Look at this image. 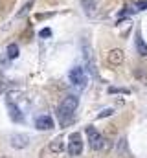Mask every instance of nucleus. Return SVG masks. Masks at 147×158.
I'll return each mask as SVG.
<instances>
[{
	"label": "nucleus",
	"instance_id": "3",
	"mask_svg": "<svg viewBox=\"0 0 147 158\" xmlns=\"http://www.w3.org/2000/svg\"><path fill=\"white\" fill-rule=\"evenodd\" d=\"M68 79H70V83H72L74 86H79V88H83L86 85V74H85V70L81 66L72 68L70 74H68Z\"/></svg>",
	"mask_w": 147,
	"mask_h": 158
},
{
	"label": "nucleus",
	"instance_id": "14",
	"mask_svg": "<svg viewBox=\"0 0 147 158\" xmlns=\"http://www.w3.org/2000/svg\"><path fill=\"white\" fill-rule=\"evenodd\" d=\"M134 9H136V11H145L147 9V0H138V2L134 4Z\"/></svg>",
	"mask_w": 147,
	"mask_h": 158
},
{
	"label": "nucleus",
	"instance_id": "8",
	"mask_svg": "<svg viewBox=\"0 0 147 158\" xmlns=\"http://www.w3.org/2000/svg\"><path fill=\"white\" fill-rule=\"evenodd\" d=\"M107 59H109L110 64H121V61H123V52L121 50H110L109 55H107Z\"/></svg>",
	"mask_w": 147,
	"mask_h": 158
},
{
	"label": "nucleus",
	"instance_id": "12",
	"mask_svg": "<svg viewBox=\"0 0 147 158\" xmlns=\"http://www.w3.org/2000/svg\"><path fill=\"white\" fill-rule=\"evenodd\" d=\"M81 6L86 15H92L96 11V0H81Z\"/></svg>",
	"mask_w": 147,
	"mask_h": 158
},
{
	"label": "nucleus",
	"instance_id": "7",
	"mask_svg": "<svg viewBox=\"0 0 147 158\" xmlns=\"http://www.w3.org/2000/svg\"><path fill=\"white\" fill-rule=\"evenodd\" d=\"M7 110H9V118L13 119L15 123H22V121H24V114L20 112V109H19L15 103L9 101V103H7Z\"/></svg>",
	"mask_w": 147,
	"mask_h": 158
},
{
	"label": "nucleus",
	"instance_id": "15",
	"mask_svg": "<svg viewBox=\"0 0 147 158\" xmlns=\"http://www.w3.org/2000/svg\"><path fill=\"white\" fill-rule=\"evenodd\" d=\"M112 114H114V110H112V109H105V110H101V112L98 114V119L109 118V116H112Z\"/></svg>",
	"mask_w": 147,
	"mask_h": 158
},
{
	"label": "nucleus",
	"instance_id": "5",
	"mask_svg": "<svg viewBox=\"0 0 147 158\" xmlns=\"http://www.w3.org/2000/svg\"><path fill=\"white\" fill-rule=\"evenodd\" d=\"M53 118H50V116H39L35 121V127L39 129V131H50V129H53Z\"/></svg>",
	"mask_w": 147,
	"mask_h": 158
},
{
	"label": "nucleus",
	"instance_id": "6",
	"mask_svg": "<svg viewBox=\"0 0 147 158\" xmlns=\"http://www.w3.org/2000/svg\"><path fill=\"white\" fill-rule=\"evenodd\" d=\"M28 143H30V138L26 134H13L11 136V145L15 149H24V147H28Z\"/></svg>",
	"mask_w": 147,
	"mask_h": 158
},
{
	"label": "nucleus",
	"instance_id": "11",
	"mask_svg": "<svg viewBox=\"0 0 147 158\" xmlns=\"http://www.w3.org/2000/svg\"><path fill=\"white\" fill-rule=\"evenodd\" d=\"M63 149H65V145H63V138H55V140H52V143H50V151H52V153H63Z\"/></svg>",
	"mask_w": 147,
	"mask_h": 158
},
{
	"label": "nucleus",
	"instance_id": "1",
	"mask_svg": "<svg viewBox=\"0 0 147 158\" xmlns=\"http://www.w3.org/2000/svg\"><path fill=\"white\" fill-rule=\"evenodd\" d=\"M77 105H79V99H77L75 96H68V98L63 99V103H61V107H59L61 123H68V121L72 119L74 112H75V109H77Z\"/></svg>",
	"mask_w": 147,
	"mask_h": 158
},
{
	"label": "nucleus",
	"instance_id": "10",
	"mask_svg": "<svg viewBox=\"0 0 147 158\" xmlns=\"http://www.w3.org/2000/svg\"><path fill=\"white\" fill-rule=\"evenodd\" d=\"M6 53H7V57H9V59H17V57H19V53H20V48H19V44H17V42H11V44H7V50H6Z\"/></svg>",
	"mask_w": 147,
	"mask_h": 158
},
{
	"label": "nucleus",
	"instance_id": "13",
	"mask_svg": "<svg viewBox=\"0 0 147 158\" xmlns=\"http://www.w3.org/2000/svg\"><path fill=\"white\" fill-rule=\"evenodd\" d=\"M32 7H33V0H30V2H28V4H26V6H24L20 11H19V15H17V17H24V15H28Z\"/></svg>",
	"mask_w": 147,
	"mask_h": 158
},
{
	"label": "nucleus",
	"instance_id": "2",
	"mask_svg": "<svg viewBox=\"0 0 147 158\" xmlns=\"http://www.w3.org/2000/svg\"><path fill=\"white\" fill-rule=\"evenodd\" d=\"M86 136H88L90 149H94V151H101V149L105 147V138H103L94 127H86Z\"/></svg>",
	"mask_w": 147,
	"mask_h": 158
},
{
	"label": "nucleus",
	"instance_id": "4",
	"mask_svg": "<svg viewBox=\"0 0 147 158\" xmlns=\"http://www.w3.org/2000/svg\"><path fill=\"white\" fill-rule=\"evenodd\" d=\"M81 151H83V142H81V136H79V132H72V134H70L68 153H70L72 156H77V155H81Z\"/></svg>",
	"mask_w": 147,
	"mask_h": 158
},
{
	"label": "nucleus",
	"instance_id": "16",
	"mask_svg": "<svg viewBox=\"0 0 147 158\" xmlns=\"http://www.w3.org/2000/svg\"><path fill=\"white\" fill-rule=\"evenodd\" d=\"M39 37H42V39H48V37H52V30H50V28H42V30L39 31Z\"/></svg>",
	"mask_w": 147,
	"mask_h": 158
},
{
	"label": "nucleus",
	"instance_id": "9",
	"mask_svg": "<svg viewBox=\"0 0 147 158\" xmlns=\"http://www.w3.org/2000/svg\"><path fill=\"white\" fill-rule=\"evenodd\" d=\"M134 44H136V52H138L142 57H147V44H145V40L142 39V35H140V33L136 35V39H134Z\"/></svg>",
	"mask_w": 147,
	"mask_h": 158
}]
</instances>
